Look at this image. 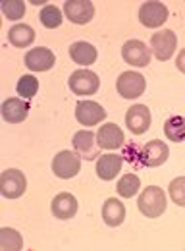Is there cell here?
<instances>
[{
	"instance_id": "1",
	"label": "cell",
	"mask_w": 185,
	"mask_h": 251,
	"mask_svg": "<svg viewBox=\"0 0 185 251\" xmlns=\"http://www.w3.org/2000/svg\"><path fill=\"white\" fill-rule=\"evenodd\" d=\"M137 207L139 211L149 217V219H158L164 211H166V195L164 191L156 186H149V188L143 189V193L139 195V201H137Z\"/></svg>"
},
{
	"instance_id": "2",
	"label": "cell",
	"mask_w": 185,
	"mask_h": 251,
	"mask_svg": "<svg viewBox=\"0 0 185 251\" xmlns=\"http://www.w3.org/2000/svg\"><path fill=\"white\" fill-rule=\"evenodd\" d=\"M27 188V180L25 174L18 168H8L2 172L0 178V193L8 199H18L23 195V191Z\"/></svg>"
},
{
	"instance_id": "3",
	"label": "cell",
	"mask_w": 185,
	"mask_h": 251,
	"mask_svg": "<svg viewBox=\"0 0 185 251\" xmlns=\"http://www.w3.org/2000/svg\"><path fill=\"white\" fill-rule=\"evenodd\" d=\"M79 170H81V157L73 151H62L52 160V172L62 180H69L77 176Z\"/></svg>"
},
{
	"instance_id": "4",
	"label": "cell",
	"mask_w": 185,
	"mask_h": 251,
	"mask_svg": "<svg viewBox=\"0 0 185 251\" xmlns=\"http://www.w3.org/2000/svg\"><path fill=\"white\" fill-rule=\"evenodd\" d=\"M145 87H147V81L137 72H123L116 81V89L123 99H137L139 95L145 93Z\"/></svg>"
},
{
	"instance_id": "5",
	"label": "cell",
	"mask_w": 185,
	"mask_h": 251,
	"mask_svg": "<svg viewBox=\"0 0 185 251\" xmlns=\"http://www.w3.org/2000/svg\"><path fill=\"white\" fill-rule=\"evenodd\" d=\"M100 79L91 70H77L69 75V89L75 95H94L98 91Z\"/></svg>"
},
{
	"instance_id": "6",
	"label": "cell",
	"mask_w": 185,
	"mask_h": 251,
	"mask_svg": "<svg viewBox=\"0 0 185 251\" xmlns=\"http://www.w3.org/2000/svg\"><path fill=\"white\" fill-rule=\"evenodd\" d=\"M64 14L71 24L85 25L94 16V6L89 0H69L64 4Z\"/></svg>"
},
{
	"instance_id": "7",
	"label": "cell",
	"mask_w": 185,
	"mask_h": 251,
	"mask_svg": "<svg viewBox=\"0 0 185 251\" xmlns=\"http://www.w3.org/2000/svg\"><path fill=\"white\" fill-rule=\"evenodd\" d=\"M151 47H153L154 56L158 60H170L176 47H178V37L176 33L170 31V29H164V31H158L153 35L151 39Z\"/></svg>"
},
{
	"instance_id": "8",
	"label": "cell",
	"mask_w": 185,
	"mask_h": 251,
	"mask_svg": "<svg viewBox=\"0 0 185 251\" xmlns=\"http://www.w3.org/2000/svg\"><path fill=\"white\" fill-rule=\"evenodd\" d=\"M75 118L81 126H96L106 118V110L94 100H79L75 106Z\"/></svg>"
},
{
	"instance_id": "9",
	"label": "cell",
	"mask_w": 185,
	"mask_h": 251,
	"mask_svg": "<svg viewBox=\"0 0 185 251\" xmlns=\"http://www.w3.org/2000/svg\"><path fill=\"white\" fill-rule=\"evenodd\" d=\"M73 149H75V153L79 155L81 158H85V160H92V158L100 157L98 155V141H96V135L89 131V129H81V131H77L75 135H73Z\"/></svg>"
},
{
	"instance_id": "10",
	"label": "cell",
	"mask_w": 185,
	"mask_h": 251,
	"mask_svg": "<svg viewBox=\"0 0 185 251\" xmlns=\"http://www.w3.org/2000/svg\"><path fill=\"white\" fill-rule=\"evenodd\" d=\"M122 56L123 60L131 66H137V68H145L151 62V50L149 47L143 43V41H127L122 49Z\"/></svg>"
},
{
	"instance_id": "11",
	"label": "cell",
	"mask_w": 185,
	"mask_h": 251,
	"mask_svg": "<svg viewBox=\"0 0 185 251\" xmlns=\"http://www.w3.org/2000/svg\"><path fill=\"white\" fill-rule=\"evenodd\" d=\"M168 20V8L162 2H145L139 8V22L145 27H160Z\"/></svg>"
},
{
	"instance_id": "12",
	"label": "cell",
	"mask_w": 185,
	"mask_h": 251,
	"mask_svg": "<svg viewBox=\"0 0 185 251\" xmlns=\"http://www.w3.org/2000/svg\"><path fill=\"white\" fill-rule=\"evenodd\" d=\"M2 118L10 124H20L27 118L29 114V102L25 99H18V97H12V99H6L2 102Z\"/></svg>"
},
{
	"instance_id": "13",
	"label": "cell",
	"mask_w": 185,
	"mask_h": 251,
	"mask_svg": "<svg viewBox=\"0 0 185 251\" xmlns=\"http://www.w3.org/2000/svg\"><path fill=\"white\" fill-rule=\"evenodd\" d=\"M125 124L131 133H145L151 127V112L145 104H133L125 114Z\"/></svg>"
},
{
	"instance_id": "14",
	"label": "cell",
	"mask_w": 185,
	"mask_h": 251,
	"mask_svg": "<svg viewBox=\"0 0 185 251\" xmlns=\"http://www.w3.org/2000/svg\"><path fill=\"white\" fill-rule=\"evenodd\" d=\"M168 157H170V149L164 141L153 139L141 147V158L145 166H160L168 160Z\"/></svg>"
},
{
	"instance_id": "15",
	"label": "cell",
	"mask_w": 185,
	"mask_h": 251,
	"mask_svg": "<svg viewBox=\"0 0 185 251\" xmlns=\"http://www.w3.org/2000/svg\"><path fill=\"white\" fill-rule=\"evenodd\" d=\"M54 52L46 47H39V49H31L25 54V66L33 72H46L54 66Z\"/></svg>"
},
{
	"instance_id": "16",
	"label": "cell",
	"mask_w": 185,
	"mask_h": 251,
	"mask_svg": "<svg viewBox=\"0 0 185 251\" xmlns=\"http://www.w3.org/2000/svg\"><path fill=\"white\" fill-rule=\"evenodd\" d=\"M77 199L71 195V193H58L54 199H52V205H50V211L56 219L62 220H68V219H73L75 213H77Z\"/></svg>"
},
{
	"instance_id": "17",
	"label": "cell",
	"mask_w": 185,
	"mask_h": 251,
	"mask_svg": "<svg viewBox=\"0 0 185 251\" xmlns=\"http://www.w3.org/2000/svg\"><path fill=\"white\" fill-rule=\"evenodd\" d=\"M96 141L100 149H118L123 147V131L118 124H104L100 126L98 133H96Z\"/></svg>"
},
{
	"instance_id": "18",
	"label": "cell",
	"mask_w": 185,
	"mask_h": 251,
	"mask_svg": "<svg viewBox=\"0 0 185 251\" xmlns=\"http://www.w3.org/2000/svg\"><path fill=\"white\" fill-rule=\"evenodd\" d=\"M123 166L122 155H100L96 160V174L102 180H114Z\"/></svg>"
},
{
	"instance_id": "19",
	"label": "cell",
	"mask_w": 185,
	"mask_h": 251,
	"mask_svg": "<svg viewBox=\"0 0 185 251\" xmlns=\"http://www.w3.org/2000/svg\"><path fill=\"white\" fill-rule=\"evenodd\" d=\"M102 219L108 226H120L125 219V207L122 201H118L114 197L106 199L102 205Z\"/></svg>"
},
{
	"instance_id": "20",
	"label": "cell",
	"mask_w": 185,
	"mask_h": 251,
	"mask_svg": "<svg viewBox=\"0 0 185 251\" xmlns=\"http://www.w3.org/2000/svg\"><path fill=\"white\" fill-rule=\"evenodd\" d=\"M69 56L75 64H83V66H89L96 60V49L92 47L91 43H85V41H77L69 47Z\"/></svg>"
},
{
	"instance_id": "21",
	"label": "cell",
	"mask_w": 185,
	"mask_h": 251,
	"mask_svg": "<svg viewBox=\"0 0 185 251\" xmlns=\"http://www.w3.org/2000/svg\"><path fill=\"white\" fill-rule=\"evenodd\" d=\"M8 41L18 49H25L35 41V31L25 24H18L8 31Z\"/></svg>"
},
{
	"instance_id": "22",
	"label": "cell",
	"mask_w": 185,
	"mask_h": 251,
	"mask_svg": "<svg viewBox=\"0 0 185 251\" xmlns=\"http://www.w3.org/2000/svg\"><path fill=\"white\" fill-rule=\"evenodd\" d=\"M164 133L170 141L182 143L185 141V118L184 116H172L164 124Z\"/></svg>"
},
{
	"instance_id": "23",
	"label": "cell",
	"mask_w": 185,
	"mask_h": 251,
	"mask_svg": "<svg viewBox=\"0 0 185 251\" xmlns=\"http://www.w3.org/2000/svg\"><path fill=\"white\" fill-rule=\"evenodd\" d=\"M0 248L4 251H18L23 248V240L14 228H0Z\"/></svg>"
},
{
	"instance_id": "24",
	"label": "cell",
	"mask_w": 185,
	"mask_h": 251,
	"mask_svg": "<svg viewBox=\"0 0 185 251\" xmlns=\"http://www.w3.org/2000/svg\"><path fill=\"white\" fill-rule=\"evenodd\" d=\"M62 12L60 8H56V6H52V4H48V6H45L43 10H41V24L46 27V29H56V27H60L62 25Z\"/></svg>"
},
{
	"instance_id": "25",
	"label": "cell",
	"mask_w": 185,
	"mask_h": 251,
	"mask_svg": "<svg viewBox=\"0 0 185 251\" xmlns=\"http://www.w3.org/2000/svg\"><path fill=\"white\" fill-rule=\"evenodd\" d=\"M18 95L22 97V99H25V100H29L33 99L37 91H39V79L35 77V75H22L20 77V81H18Z\"/></svg>"
},
{
	"instance_id": "26",
	"label": "cell",
	"mask_w": 185,
	"mask_h": 251,
	"mask_svg": "<svg viewBox=\"0 0 185 251\" xmlns=\"http://www.w3.org/2000/svg\"><path fill=\"white\" fill-rule=\"evenodd\" d=\"M139 186H141V182H139V176H135V174H125L122 180L118 182V193L125 197V199H129V197H133V195H137V191H139Z\"/></svg>"
},
{
	"instance_id": "27",
	"label": "cell",
	"mask_w": 185,
	"mask_h": 251,
	"mask_svg": "<svg viewBox=\"0 0 185 251\" xmlns=\"http://www.w3.org/2000/svg\"><path fill=\"white\" fill-rule=\"evenodd\" d=\"M122 157H123V160L129 162L133 168H145L143 158H141V147H139L137 143H133V141H129V143L123 147Z\"/></svg>"
},
{
	"instance_id": "28",
	"label": "cell",
	"mask_w": 185,
	"mask_h": 251,
	"mask_svg": "<svg viewBox=\"0 0 185 251\" xmlns=\"http://www.w3.org/2000/svg\"><path fill=\"white\" fill-rule=\"evenodd\" d=\"M2 14L8 18V20H22L23 14H25V4L20 2V0H6L2 2Z\"/></svg>"
},
{
	"instance_id": "29",
	"label": "cell",
	"mask_w": 185,
	"mask_h": 251,
	"mask_svg": "<svg viewBox=\"0 0 185 251\" xmlns=\"http://www.w3.org/2000/svg\"><path fill=\"white\" fill-rule=\"evenodd\" d=\"M170 197L176 205L185 207V176H180L170 182Z\"/></svg>"
},
{
	"instance_id": "30",
	"label": "cell",
	"mask_w": 185,
	"mask_h": 251,
	"mask_svg": "<svg viewBox=\"0 0 185 251\" xmlns=\"http://www.w3.org/2000/svg\"><path fill=\"white\" fill-rule=\"evenodd\" d=\"M176 64H178V70L185 74V49L180 52V54H178V60H176Z\"/></svg>"
}]
</instances>
